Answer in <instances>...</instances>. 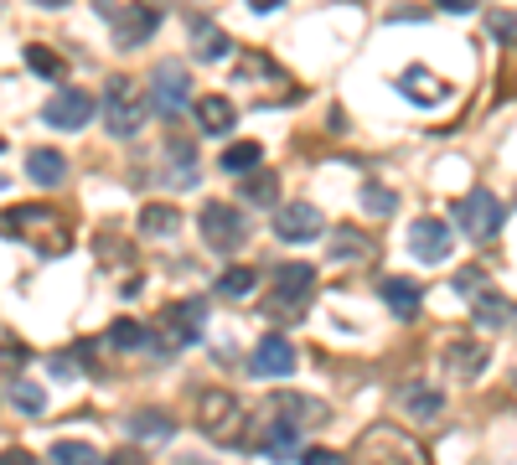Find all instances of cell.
Instances as JSON below:
<instances>
[{
  "label": "cell",
  "mask_w": 517,
  "mask_h": 465,
  "mask_svg": "<svg viewBox=\"0 0 517 465\" xmlns=\"http://www.w3.org/2000/svg\"><path fill=\"white\" fill-rule=\"evenodd\" d=\"M187 88H192L187 62H176V57L156 62V73H150V109H161L166 119H176L181 109H187Z\"/></svg>",
  "instance_id": "obj_7"
},
{
  "label": "cell",
  "mask_w": 517,
  "mask_h": 465,
  "mask_svg": "<svg viewBox=\"0 0 517 465\" xmlns=\"http://www.w3.org/2000/svg\"><path fill=\"white\" fill-rule=\"evenodd\" d=\"M254 285H259V269H249V264H233V269L218 274V295H228V300L254 295Z\"/></svg>",
  "instance_id": "obj_30"
},
{
  "label": "cell",
  "mask_w": 517,
  "mask_h": 465,
  "mask_svg": "<svg viewBox=\"0 0 517 465\" xmlns=\"http://www.w3.org/2000/svg\"><path fill=\"white\" fill-rule=\"evenodd\" d=\"M450 243H455V233H450V223H440V217H419L409 228V254L424 259V264L450 259Z\"/></svg>",
  "instance_id": "obj_14"
},
{
  "label": "cell",
  "mask_w": 517,
  "mask_h": 465,
  "mask_svg": "<svg viewBox=\"0 0 517 465\" xmlns=\"http://www.w3.org/2000/svg\"><path fill=\"white\" fill-rule=\"evenodd\" d=\"M486 26H492L502 42H507V37H517V16H507V11H492V16H486Z\"/></svg>",
  "instance_id": "obj_38"
},
{
  "label": "cell",
  "mask_w": 517,
  "mask_h": 465,
  "mask_svg": "<svg viewBox=\"0 0 517 465\" xmlns=\"http://www.w3.org/2000/svg\"><path fill=\"white\" fill-rule=\"evenodd\" d=\"M331 259L368 264V259H373V238L362 233V228H331Z\"/></svg>",
  "instance_id": "obj_23"
},
{
  "label": "cell",
  "mask_w": 517,
  "mask_h": 465,
  "mask_svg": "<svg viewBox=\"0 0 517 465\" xmlns=\"http://www.w3.org/2000/svg\"><path fill=\"white\" fill-rule=\"evenodd\" d=\"M321 228H326V217L311 202H290L275 212V238H285V243H311Z\"/></svg>",
  "instance_id": "obj_15"
},
{
  "label": "cell",
  "mask_w": 517,
  "mask_h": 465,
  "mask_svg": "<svg viewBox=\"0 0 517 465\" xmlns=\"http://www.w3.org/2000/svg\"><path fill=\"white\" fill-rule=\"evenodd\" d=\"M104 465H150L140 450H114V455H104Z\"/></svg>",
  "instance_id": "obj_41"
},
{
  "label": "cell",
  "mask_w": 517,
  "mask_h": 465,
  "mask_svg": "<svg viewBox=\"0 0 517 465\" xmlns=\"http://www.w3.org/2000/svg\"><path fill=\"white\" fill-rule=\"evenodd\" d=\"M440 6H445L450 16H466V11H476V6H471V0H440Z\"/></svg>",
  "instance_id": "obj_44"
},
{
  "label": "cell",
  "mask_w": 517,
  "mask_h": 465,
  "mask_svg": "<svg viewBox=\"0 0 517 465\" xmlns=\"http://www.w3.org/2000/svg\"><path fill=\"white\" fill-rule=\"evenodd\" d=\"M26 62H32V73H42V78H63V57L52 47H26Z\"/></svg>",
  "instance_id": "obj_35"
},
{
  "label": "cell",
  "mask_w": 517,
  "mask_h": 465,
  "mask_svg": "<svg viewBox=\"0 0 517 465\" xmlns=\"http://www.w3.org/2000/svg\"><path fill=\"white\" fill-rule=\"evenodd\" d=\"M269 409L295 419L300 429H306V424H326V414H331L321 398H306V393H275V398H269Z\"/></svg>",
  "instance_id": "obj_20"
},
{
  "label": "cell",
  "mask_w": 517,
  "mask_h": 465,
  "mask_svg": "<svg viewBox=\"0 0 517 465\" xmlns=\"http://www.w3.org/2000/svg\"><path fill=\"white\" fill-rule=\"evenodd\" d=\"M187 31H192V42H197V57H202V62H218V57L233 52L228 31H218L207 16H187Z\"/></svg>",
  "instance_id": "obj_22"
},
{
  "label": "cell",
  "mask_w": 517,
  "mask_h": 465,
  "mask_svg": "<svg viewBox=\"0 0 517 465\" xmlns=\"http://www.w3.org/2000/svg\"><path fill=\"white\" fill-rule=\"evenodd\" d=\"M0 233L21 238L42 259H57V254L73 248V217L63 207H52V202H21V207L0 212Z\"/></svg>",
  "instance_id": "obj_1"
},
{
  "label": "cell",
  "mask_w": 517,
  "mask_h": 465,
  "mask_svg": "<svg viewBox=\"0 0 517 465\" xmlns=\"http://www.w3.org/2000/svg\"><path fill=\"white\" fill-rule=\"evenodd\" d=\"M130 434H135V440H171V434H176V419L161 414V409H145V414L130 419Z\"/></svg>",
  "instance_id": "obj_29"
},
{
  "label": "cell",
  "mask_w": 517,
  "mask_h": 465,
  "mask_svg": "<svg viewBox=\"0 0 517 465\" xmlns=\"http://www.w3.org/2000/svg\"><path fill=\"white\" fill-rule=\"evenodd\" d=\"M399 403H404L414 419H435V414L445 409V398H440L435 388H424V383H404V388H399Z\"/></svg>",
  "instance_id": "obj_27"
},
{
  "label": "cell",
  "mask_w": 517,
  "mask_h": 465,
  "mask_svg": "<svg viewBox=\"0 0 517 465\" xmlns=\"http://www.w3.org/2000/svg\"><path fill=\"white\" fill-rule=\"evenodd\" d=\"M259 455L264 460H300V424L275 414L264 403V434H259Z\"/></svg>",
  "instance_id": "obj_13"
},
{
  "label": "cell",
  "mask_w": 517,
  "mask_h": 465,
  "mask_svg": "<svg viewBox=\"0 0 517 465\" xmlns=\"http://www.w3.org/2000/svg\"><path fill=\"white\" fill-rule=\"evenodd\" d=\"M300 465H342V455H337V450H321V445H316V450H300Z\"/></svg>",
  "instance_id": "obj_40"
},
{
  "label": "cell",
  "mask_w": 517,
  "mask_h": 465,
  "mask_svg": "<svg viewBox=\"0 0 517 465\" xmlns=\"http://www.w3.org/2000/svg\"><path fill=\"white\" fill-rule=\"evenodd\" d=\"M486 362H492V347H486L481 336H450L445 341V367H450V378H461V383H476Z\"/></svg>",
  "instance_id": "obj_12"
},
{
  "label": "cell",
  "mask_w": 517,
  "mask_h": 465,
  "mask_svg": "<svg viewBox=\"0 0 517 465\" xmlns=\"http://www.w3.org/2000/svg\"><path fill=\"white\" fill-rule=\"evenodd\" d=\"M0 362H6L11 372L26 367V347H16V341H0ZM16 378H21V372H16Z\"/></svg>",
  "instance_id": "obj_39"
},
{
  "label": "cell",
  "mask_w": 517,
  "mask_h": 465,
  "mask_svg": "<svg viewBox=\"0 0 517 465\" xmlns=\"http://www.w3.org/2000/svg\"><path fill=\"white\" fill-rule=\"evenodd\" d=\"M145 336H150V331H145L140 321H130V316H119V321L109 326V341H114L119 352H135V347H145Z\"/></svg>",
  "instance_id": "obj_34"
},
{
  "label": "cell",
  "mask_w": 517,
  "mask_h": 465,
  "mask_svg": "<svg viewBox=\"0 0 517 465\" xmlns=\"http://www.w3.org/2000/svg\"><path fill=\"white\" fill-rule=\"evenodd\" d=\"M197 124H202V135H228L233 124H238V109L223 99V93H202V99L192 104Z\"/></svg>",
  "instance_id": "obj_18"
},
{
  "label": "cell",
  "mask_w": 517,
  "mask_h": 465,
  "mask_svg": "<svg viewBox=\"0 0 517 465\" xmlns=\"http://www.w3.org/2000/svg\"><path fill=\"white\" fill-rule=\"evenodd\" d=\"M26 176H32L37 186H63V181H68V161H63V150L37 145L32 155H26Z\"/></svg>",
  "instance_id": "obj_21"
},
{
  "label": "cell",
  "mask_w": 517,
  "mask_h": 465,
  "mask_svg": "<svg viewBox=\"0 0 517 465\" xmlns=\"http://www.w3.org/2000/svg\"><path fill=\"white\" fill-rule=\"evenodd\" d=\"M11 403H16L21 414H42L47 409V393L32 378H11Z\"/></svg>",
  "instance_id": "obj_33"
},
{
  "label": "cell",
  "mask_w": 517,
  "mask_h": 465,
  "mask_svg": "<svg viewBox=\"0 0 517 465\" xmlns=\"http://www.w3.org/2000/svg\"><path fill=\"white\" fill-rule=\"evenodd\" d=\"M145 109H150V93H140L135 78H125V73L109 78V88H104V130L114 140H135L145 130Z\"/></svg>",
  "instance_id": "obj_4"
},
{
  "label": "cell",
  "mask_w": 517,
  "mask_h": 465,
  "mask_svg": "<svg viewBox=\"0 0 517 465\" xmlns=\"http://www.w3.org/2000/svg\"><path fill=\"white\" fill-rule=\"evenodd\" d=\"M0 465H37V460L26 455V450H6V455H0Z\"/></svg>",
  "instance_id": "obj_43"
},
{
  "label": "cell",
  "mask_w": 517,
  "mask_h": 465,
  "mask_svg": "<svg viewBox=\"0 0 517 465\" xmlns=\"http://www.w3.org/2000/svg\"><path fill=\"white\" fill-rule=\"evenodd\" d=\"M316 295V269L311 264H275L269 269V305H275V316L295 321L300 310L311 305Z\"/></svg>",
  "instance_id": "obj_5"
},
{
  "label": "cell",
  "mask_w": 517,
  "mask_h": 465,
  "mask_svg": "<svg viewBox=\"0 0 517 465\" xmlns=\"http://www.w3.org/2000/svg\"><path fill=\"white\" fill-rule=\"evenodd\" d=\"M383 300H388V310L399 321H414L419 310H424V290L414 285V279H404V274H388L383 279Z\"/></svg>",
  "instance_id": "obj_16"
},
{
  "label": "cell",
  "mask_w": 517,
  "mask_h": 465,
  "mask_svg": "<svg viewBox=\"0 0 517 465\" xmlns=\"http://www.w3.org/2000/svg\"><path fill=\"white\" fill-rule=\"evenodd\" d=\"M161 181H171V186H197V150L181 145V140H171V166L161 171Z\"/></svg>",
  "instance_id": "obj_28"
},
{
  "label": "cell",
  "mask_w": 517,
  "mask_h": 465,
  "mask_svg": "<svg viewBox=\"0 0 517 465\" xmlns=\"http://www.w3.org/2000/svg\"><path fill=\"white\" fill-rule=\"evenodd\" d=\"M455 290H461V295H481V290H492V285H486V269L481 264H466V269H455Z\"/></svg>",
  "instance_id": "obj_37"
},
{
  "label": "cell",
  "mask_w": 517,
  "mask_h": 465,
  "mask_svg": "<svg viewBox=\"0 0 517 465\" xmlns=\"http://www.w3.org/2000/svg\"><path fill=\"white\" fill-rule=\"evenodd\" d=\"M47 367L57 372V378H73V357H63V352H52V357H47Z\"/></svg>",
  "instance_id": "obj_42"
},
{
  "label": "cell",
  "mask_w": 517,
  "mask_h": 465,
  "mask_svg": "<svg viewBox=\"0 0 517 465\" xmlns=\"http://www.w3.org/2000/svg\"><path fill=\"white\" fill-rule=\"evenodd\" d=\"M254 372H259V378H285V372L295 367V352H290V341L285 336H264L259 341V347H254Z\"/></svg>",
  "instance_id": "obj_17"
},
{
  "label": "cell",
  "mask_w": 517,
  "mask_h": 465,
  "mask_svg": "<svg viewBox=\"0 0 517 465\" xmlns=\"http://www.w3.org/2000/svg\"><path fill=\"white\" fill-rule=\"evenodd\" d=\"M259 161H264V150H259V140H233L228 150H223V171L228 176H254L259 171Z\"/></svg>",
  "instance_id": "obj_26"
},
{
  "label": "cell",
  "mask_w": 517,
  "mask_h": 465,
  "mask_svg": "<svg viewBox=\"0 0 517 465\" xmlns=\"http://www.w3.org/2000/svg\"><path fill=\"white\" fill-rule=\"evenodd\" d=\"M502 202L492 197V192H486V186H476V192H466L461 197V207H455V223H461L466 228V238H476V243H486V238H492L497 228H502Z\"/></svg>",
  "instance_id": "obj_9"
},
{
  "label": "cell",
  "mask_w": 517,
  "mask_h": 465,
  "mask_svg": "<svg viewBox=\"0 0 517 465\" xmlns=\"http://www.w3.org/2000/svg\"><path fill=\"white\" fill-rule=\"evenodd\" d=\"M352 465H430V450L399 424H368L352 450Z\"/></svg>",
  "instance_id": "obj_3"
},
{
  "label": "cell",
  "mask_w": 517,
  "mask_h": 465,
  "mask_svg": "<svg viewBox=\"0 0 517 465\" xmlns=\"http://www.w3.org/2000/svg\"><path fill=\"white\" fill-rule=\"evenodd\" d=\"M471 316H476L481 331H497V326L512 321V305H507V295H497V290H481V295L471 300Z\"/></svg>",
  "instance_id": "obj_24"
},
{
  "label": "cell",
  "mask_w": 517,
  "mask_h": 465,
  "mask_svg": "<svg viewBox=\"0 0 517 465\" xmlns=\"http://www.w3.org/2000/svg\"><path fill=\"white\" fill-rule=\"evenodd\" d=\"M52 465H104V460L88 440H57L52 445Z\"/></svg>",
  "instance_id": "obj_32"
},
{
  "label": "cell",
  "mask_w": 517,
  "mask_h": 465,
  "mask_svg": "<svg viewBox=\"0 0 517 465\" xmlns=\"http://www.w3.org/2000/svg\"><path fill=\"white\" fill-rule=\"evenodd\" d=\"M94 99H88L83 88H57L52 99H47V109H42V119L52 124V130H83L88 119H94Z\"/></svg>",
  "instance_id": "obj_11"
},
{
  "label": "cell",
  "mask_w": 517,
  "mask_h": 465,
  "mask_svg": "<svg viewBox=\"0 0 517 465\" xmlns=\"http://www.w3.org/2000/svg\"><path fill=\"white\" fill-rule=\"evenodd\" d=\"M197 228H202V243L218 248V254H233V248L249 238V228H243V212L228 207V202H207L197 212Z\"/></svg>",
  "instance_id": "obj_6"
},
{
  "label": "cell",
  "mask_w": 517,
  "mask_h": 465,
  "mask_svg": "<svg viewBox=\"0 0 517 465\" xmlns=\"http://www.w3.org/2000/svg\"><path fill=\"white\" fill-rule=\"evenodd\" d=\"M362 207H368V212H378V217H388L393 207H399V197H393V192H388V186H378V181H368V186H362Z\"/></svg>",
  "instance_id": "obj_36"
},
{
  "label": "cell",
  "mask_w": 517,
  "mask_h": 465,
  "mask_svg": "<svg viewBox=\"0 0 517 465\" xmlns=\"http://www.w3.org/2000/svg\"><path fill=\"white\" fill-rule=\"evenodd\" d=\"M192 419L212 445H228V450L249 445V409H243V398L228 393V388H202Z\"/></svg>",
  "instance_id": "obj_2"
},
{
  "label": "cell",
  "mask_w": 517,
  "mask_h": 465,
  "mask_svg": "<svg viewBox=\"0 0 517 465\" xmlns=\"http://www.w3.org/2000/svg\"><path fill=\"white\" fill-rule=\"evenodd\" d=\"M99 16H104L109 31H114V47H140L150 31L161 26V11H156V6H99Z\"/></svg>",
  "instance_id": "obj_10"
},
{
  "label": "cell",
  "mask_w": 517,
  "mask_h": 465,
  "mask_svg": "<svg viewBox=\"0 0 517 465\" xmlns=\"http://www.w3.org/2000/svg\"><path fill=\"white\" fill-rule=\"evenodd\" d=\"M202 316H207L202 300H176L156 316V331L150 336H166V347H197L202 341Z\"/></svg>",
  "instance_id": "obj_8"
},
{
  "label": "cell",
  "mask_w": 517,
  "mask_h": 465,
  "mask_svg": "<svg viewBox=\"0 0 517 465\" xmlns=\"http://www.w3.org/2000/svg\"><path fill=\"white\" fill-rule=\"evenodd\" d=\"M0 150H6V140H0Z\"/></svg>",
  "instance_id": "obj_46"
},
{
  "label": "cell",
  "mask_w": 517,
  "mask_h": 465,
  "mask_svg": "<svg viewBox=\"0 0 517 465\" xmlns=\"http://www.w3.org/2000/svg\"><path fill=\"white\" fill-rule=\"evenodd\" d=\"M512 326H517V310H512Z\"/></svg>",
  "instance_id": "obj_45"
},
{
  "label": "cell",
  "mask_w": 517,
  "mask_h": 465,
  "mask_svg": "<svg viewBox=\"0 0 517 465\" xmlns=\"http://www.w3.org/2000/svg\"><path fill=\"white\" fill-rule=\"evenodd\" d=\"M399 93H404L409 104L430 109V104H440V99H445V83H440L430 68H404V73H399Z\"/></svg>",
  "instance_id": "obj_19"
},
{
  "label": "cell",
  "mask_w": 517,
  "mask_h": 465,
  "mask_svg": "<svg viewBox=\"0 0 517 465\" xmlns=\"http://www.w3.org/2000/svg\"><path fill=\"white\" fill-rule=\"evenodd\" d=\"M176 228H181V212L171 202H145L140 207V233L145 238H171Z\"/></svg>",
  "instance_id": "obj_25"
},
{
  "label": "cell",
  "mask_w": 517,
  "mask_h": 465,
  "mask_svg": "<svg viewBox=\"0 0 517 465\" xmlns=\"http://www.w3.org/2000/svg\"><path fill=\"white\" fill-rule=\"evenodd\" d=\"M243 202L275 207V202H280V181H275V171H254L249 181H243Z\"/></svg>",
  "instance_id": "obj_31"
}]
</instances>
